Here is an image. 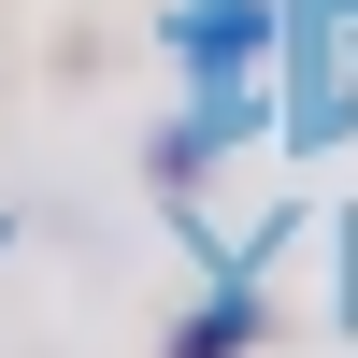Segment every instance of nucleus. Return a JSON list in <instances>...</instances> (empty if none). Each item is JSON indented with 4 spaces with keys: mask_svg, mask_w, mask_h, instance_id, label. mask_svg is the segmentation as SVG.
Wrapping results in <instances>:
<instances>
[{
    "mask_svg": "<svg viewBox=\"0 0 358 358\" xmlns=\"http://www.w3.org/2000/svg\"><path fill=\"white\" fill-rule=\"evenodd\" d=\"M244 330H258V301H215V315L172 330V358H244Z\"/></svg>",
    "mask_w": 358,
    "mask_h": 358,
    "instance_id": "f257e3e1",
    "label": "nucleus"
}]
</instances>
